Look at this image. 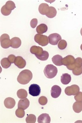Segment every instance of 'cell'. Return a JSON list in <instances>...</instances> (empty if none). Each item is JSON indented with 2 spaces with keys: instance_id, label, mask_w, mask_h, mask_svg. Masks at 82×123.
<instances>
[{
  "instance_id": "1",
  "label": "cell",
  "mask_w": 82,
  "mask_h": 123,
  "mask_svg": "<svg viewBox=\"0 0 82 123\" xmlns=\"http://www.w3.org/2000/svg\"><path fill=\"white\" fill-rule=\"evenodd\" d=\"M32 73L29 70H24L20 72L18 75L17 80L20 84H26L32 79Z\"/></svg>"
},
{
  "instance_id": "2",
  "label": "cell",
  "mask_w": 82,
  "mask_h": 123,
  "mask_svg": "<svg viewBox=\"0 0 82 123\" xmlns=\"http://www.w3.org/2000/svg\"><path fill=\"white\" fill-rule=\"evenodd\" d=\"M44 73L46 78L52 79L55 77L57 74L58 70L57 68L53 64H48L44 69Z\"/></svg>"
},
{
  "instance_id": "3",
  "label": "cell",
  "mask_w": 82,
  "mask_h": 123,
  "mask_svg": "<svg viewBox=\"0 0 82 123\" xmlns=\"http://www.w3.org/2000/svg\"><path fill=\"white\" fill-rule=\"evenodd\" d=\"M0 45L3 48H9L12 45V41L10 39L9 35L6 34H2L0 37Z\"/></svg>"
},
{
  "instance_id": "4",
  "label": "cell",
  "mask_w": 82,
  "mask_h": 123,
  "mask_svg": "<svg viewBox=\"0 0 82 123\" xmlns=\"http://www.w3.org/2000/svg\"><path fill=\"white\" fill-rule=\"evenodd\" d=\"M34 41L41 46L47 45L49 43L48 37L43 34H36L34 36Z\"/></svg>"
},
{
  "instance_id": "5",
  "label": "cell",
  "mask_w": 82,
  "mask_h": 123,
  "mask_svg": "<svg viewBox=\"0 0 82 123\" xmlns=\"http://www.w3.org/2000/svg\"><path fill=\"white\" fill-rule=\"evenodd\" d=\"M80 87L75 84H73L70 86L66 87L65 90V92L67 95L75 96L80 92Z\"/></svg>"
},
{
  "instance_id": "6",
  "label": "cell",
  "mask_w": 82,
  "mask_h": 123,
  "mask_svg": "<svg viewBox=\"0 0 82 123\" xmlns=\"http://www.w3.org/2000/svg\"><path fill=\"white\" fill-rule=\"evenodd\" d=\"M29 93L33 97H37L41 93V88L39 85L32 84L30 85L29 89Z\"/></svg>"
},
{
  "instance_id": "7",
  "label": "cell",
  "mask_w": 82,
  "mask_h": 123,
  "mask_svg": "<svg viewBox=\"0 0 82 123\" xmlns=\"http://www.w3.org/2000/svg\"><path fill=\"white\" fill-rule=\"evenodd\" d=\"M49 43L53 45H55L58 44V42L62 40L61 36L57 33H53L51 34L48 37Z\"/></svg>"
},
{
  "instance_id": "8",
  "label": "cell",
  "mask_w": 82,
  "mask_h": 123,
  "mask_svg": "<svg viewBox=\"0 0 82 123\" xmlns=\"http://www.w3.org/2000/svg\"><path fill=\"white\" fill-rule=\"evenodd\" d=\"M62 89L61 87L58 85H54L52 87L51 91V96L53 98H58L61 93Z\"/></svg>"
},
{
  "instance_id": "9",
  "label": "cell",
  "mask_w": 82,
  "mask_h": 123,
  "mask_svg": "<svg viewBox=\"0 0 82 123\" xmlns=\"http://www.w3.org/2000/svg\"><path fill=\"white\" fill-rule=\"evenodd\" d=\"M82 66V58L81 57H77L75 59V62L73 64L66 66V68L69 70L73 71L76 68H80Z\"/></svg>"
},
{
  "instance_id": "10",
  "label": "cell",
  "mask_w": 82,
  "mask_h": 123,
  "mask_svg": "<svg viewBox=\"0 0 82 123\" xmlns=\"http://www.w3.org/2000/svg\"><path fill=\"white\" fill-rule=\"evenodd\" d=\"M75 62V58L72 55H69L66 56V57L62 58V63L64 66H68L70 65Z\"/></svg>"
},
{
  "instance_id": "11",
  "label": "cell",
  "mask_w": 82,
  "mask_h": 123,
  "mask_svg": "<svg viewBox=\"0 0 82 123\" xmlns=\"http://www.w3.org/2000/svg\"><path fill=\"white\" fill-rule=\"evenodd\" d=\"M14 64L19 68L22 69L25 67L26 62L25 60L23 59V57L20 56H17L16 57Z\"/></svg>"
},
{
  "instance_id": "12",
  "label": "cell",
  "mask_w": 82,
  "mask_h": 123,
  "mask_svg": "<svg viewBox=\"0 0 82 123\" xmlns=\"http://www.w3.org/2000/svg\"><path fill=\"white\" fill-rule=\"evenodd\" d=\"M16 102L14 98H7L5 99L4 101V105L7 108L12 109L14 107Z\"/></svg>"
},
{
  "instance_id": "13",
  "label": "cell",
  "mask_w": 82,
  "mask_h": 123,
  "mask_svg": "<svg viewBox=\"0 0 82 123\" xmlns=\"http://www.w3.org/2000/svg\"><path fill=\"white\" fill-rule=\"evenodd\" d=\"M29 105V100L27 98H25L21 99L18 101V107L19 108L25 110L28 108Z\"/></svg>"
},
{
  "instance_id": "14",
  "label": "cell",
  "mask_w": 82,
  "mask_h": 123,
  "mask_svg": "<svg viewBox=\"0 0 82 123\" xmlns=\"http://www.w3.org/2000/svg\"><path fill=\"white\" fill-rule=\"evenodd\" d=\"M51 118L47 114H41L38 118V122L39 123H50Z\"/></svg>"
},
{
  "instance_id": "15",
  "label": "cell",
  "mask_w": 82,
  "mask_h": 123,
  "mask_svg": "<svg viewBox=\"0 0 82 123\" xmlns=\"http://www.w3.org/2000/svg\"><path fill=\"white\" fill-rule=\"evenodd\" d=\"M49 6L46 3H42L40 5L39 7V13L42 15H46L49 10Z\"/></svg>"
},
{
  "instance_id": "16",
  "label": "cell",
  "mask_w": 82,
  "mask_h": 123,
  "mask_svg": "<svg viewBox=\"0 0 82 123\" xmlns=\"http://www.w3.org/2000/svg\"><path fill=\"white\" fill-rule=\"evenodd\" d=\"M43 51V48L39 46H33L30 48V52L35 55H41Z\"/></svg>"
},
{
  "instance_id": "17",
  "label": "cell",
  "mask_w": 82,
  "mask_h": 123,
  "mask_svg": "<svg viewBox=\"0 0 82 123\" xmlns=\"http://www.w3.org/2000/svg\"><path fill=\"white\" fill-rule=\"evenodd\" d=\"M12 48H18L20 47L21 44V41L20 39L18 37H14L11 39Z\"/></svg>"
},
{
  "instance_id": "18",
  "label": "cell",
  "mask_w": 82,
  "mask_h": 123,
  "mask_svg": "<svg viewBox=\"0 0 82 123\" xmlns=\"http://www.w3.org/2000/svg\"><path fill=\"white\" fill-rule=\"evenodd\" d=\"M71 80V77L70 74L67 73L62 74L61 77V81L62 84L66 85L70 82Z\"/></svg>"
},
{
  "instance_id": "19",
  "label": "cell",
  "mask_w": 82,
  "mask_h": 123,
  "mask_svg": "<svg viewBox=\"0 0 82 123\" xmlns=\"http://www.w3.org/2000/svg\"><path fill=\"white\" fill-rule=\"evenodd\" d=\"M62 58H63L61 56L58 55H55L52 58V62L53 64H55V65L58 66H62L63 65L62 63Z\"/></svg>"
},
{
  "instance_id": "20",
  "label": "cell",
  "mask_w": 82,
  "mask_h": 123,
  "mask_svg": "<svg viewBox=\"0 0 82 123\" xmlns=\"http://www.w3.org/2000/svg\"><path fill=\"white\" fill-rule=\"evenodd\" d=\"M48 31L47 26L44 24H41L36 27V31L39 34H42Z\"/></svg>"
},
{
  "instance_id": "21",
  "label": "cell",
  "mask_w": 82,
  "mask_h": 123,
  "mask_svg": "<svg viewBox=\"0 0 82 123\" xmlns=\"http://www.w3.org/2000/svg\"><path fill=\"white\" fill-rule=\"evenodd\" d=\"M73 111L76 113H79L82 111V102L76 101L73 104Z\"/></svg>"
},
{
  "instance_id": "22",
  "label": "cell",
  "mask_w": 82,
  "mask_h": 123,
  "mask_svg": "<svg viewBox=\"0 0 82 123\" xmlns=\"http://www.w3.org/2000/svg\"><path fill=\"white\" fill-rule=\"evenodd\" d=\"M56 14L57 11L55 7H50L49 12L46 14V16L48 18H52L55 17L56 15Z\"/></svg>"
},
{
  "instance_id": "23",
  "label": "cell",
  "mask_w": 82,
  "mask_h": 123,
  "mask_svg": "<svg viewBox=\"0 0 82 123\" xmlns=\"http://www.w3.org/2000/svg\"><path fill=\"white\" fill-rule=\"evenodd\" d=\"M11 63L9 61L8 58H4L0 61L1 65L4 68L7 69L9 68L11 65Z\"/></svg>"
},
{
  "instance_id": "24",
  "label": "cell",
  "mask_w": 82,
  "mask_h": 123,
  "mask_svg": "<svg viewBox=\"0 0 82 123\" xmlns=\"http://www.w3.org/2000/svg\"><path fill=\"white\" fill-rule=\"evenodd\" d=\"M17 94L18 98L20 99H25L26 98L27 96V92L24 89L18 90L17 91Z\"/></svg>"
},
{
  "instance_id": "25",
  "label": "cell",
  "mask_w": 82,
  "mask_h": 123,
  "mask_svg": "<svg viewBox=\"0 0 82 123\" xmlns=\"http://www.w3.org/2000/svg\"><path fill=\"white\" fill-rule=\"evenodd\" d=\"M35 56L38 59L42 61H46L48 59L49 57V54L47 51L44 50L42 55H35Z\"/></svg>"
},
{
  "instance_id": "26",
  "label": "cell",
  "mask_w": 82,
  "mask_h": 123,
  "mask_svg": "<svg viewBox=\"0 0 82 123\" xmlns=\"http://www.w3.org/2000/svg\"><path fill=\"white\" fill-rule=\"evenodd\" d=\"M36 121V116L34 114H28L26 118V122L27 123H35Z\"/></svg>"
},
{
  "instance_id": "27",
  "label": "cell",
  "mask_w": 82,
  "mask_h": 123,
  "mask_svg": "<svg viewBox=\"0 0 82 123\" xmlns=\"http://www.w3.org/2000/svg\"><path fill=\"white\" fill-rule=\"evenodd\" d=\"M12 11L11 10L7 9V7H6L5 5H4L1 9V14L5 16H8L10 15L12 13Z\"/></svg>"
},
{
  "instance_id": "28",
  "label": "cell",
  "mask_w": 82,
  "mask_h": 123,
  "mask_svg": "<svg viewBox=\"0 0 82 123\" xmlns=\"http://www.w3.org/2000/svg\"><path fill=\"white\" fill-rule=\"evenodd\" d=\"M15 114L16 116L19 118H22L25 115V111H24V110L18 108V109L16 110Z\"/></svg>"
},
{
  "instance_id": "29",
  "label": "cell",
  "mask_w": 82,
  "mask_h": 123,
  "mask_svg": "<svg viewBox=\"0 0 82 123\" xmlns=\"http://www.w3.org/2000/svg\"><path fill=\"white\" fill-rule=\"evenodd\" d=\"M5 5L7 9L10 10L11 11L13 10L16 7L14 3L12 0L7 1Z\"/></svg>"
},
{
  "instance_id": "30",
  "label": "cell",
  "mask_w": 82,
  "mask_h": 123,
  "mask_svg": "<svg viewBox=\"0 0 82 123\" xmlns=\"http://www.w3.org/2000/svg\"><path fill=\"white\" fill-rule=\"evenodd\" d=\"M67 45V42L65 40H61L59 42L58 44V48H59V49L64 50L65 48H66Z\"/></svg>"
},
{
  "instance_id": "31",
  "label": "cell",
  "mask_w": 82,
  "mask_h": 123,
  "mask_svg": "<svg viewBox=\"0 0 82 123\" xmlns=\"http://www.w3.org/2000/svg\"><path fill=\"white\" fill-rule=\"evenodd\" d=\"M39 102L41 105H46L48 102V99L46 97L41 96L39 99Z\"/></svg>"
},
{
  "instance_id": "32",
  "label": "cell",
  "mask_w": 82,
  "mask_h": 123,
  "mask_svg": "<svg viewBox=\"0 0 82 123\" xmlns=\"http://www.w3.org/2000/svg\"><path fill=\"white\" fill-rule=\"evenodd\" d=\"M73 74L75 76L80 75L82 74V66L80 68H76L73 70Z\"/></svg>"
},
{
  "instance_id": "33",
  "label": "cell",
  "mask_w": 82,
  "mask_h": 123,
  "mask_svg": "<svg viewBox=\"0 0 82 123\" xmlns=\"http://www.w3.org/2000/svg\"><path fill=\"white\" fill-rule=\"evenodd\" d=\"M74 99L77 101L82 102V92H79L77 94H76L75 97H74Z\"/></svg>"
},
{
  "instance_id": "34",
  "label": "cell",
  "mask_w": 82,
  "mask_h": 123,
  "mask_svg": "<svg viewBox=\"0 0 82 123\" xmlns=\"http://www.w3.org/2000/svg\"><path fill=\"white\" fill-rule=\"evenodd\" d=\"M37 24H38V20L36 18L32 19L30 22V25L31 27L33 28H34L35 27H36Z\"/></svg>"
},
{
  "instance_id": "35",
  "label": "cell",
  "mask_w": 82,
  "mask_h": 123,
  "mask_svg": "<svg viewBox=\"0 0 82 123\" xmlns=\"http://www.w3.org/2000/svg\"><path fill=\"white\" fill-rule=\"evenodd\" d=\"M16 57L14 55H11L8 56L7 58L11 63H14L15 60L16 59Z\"/></svg>"
},
{
  "instance_id": "36",
  "label": "cell",
  "mask_w": 82,
  "mask_h": 123,
  "mask_svg": "<svg viewBox=\"0 0 82 123\" xmlns=\"http://www.w3.org/2000/svg\"><path fill=\"white\" fill-rule=\"evenodd\" d=\"M80 34H81V35H82V28H81V30H80Z\"/></svg>"
},
{
  "instance_id": "37",
  "label": "cell",
  "mask_w": 82,
  "mask_h": 123,
  "mask_svg": "<svg viewBox=\"0 0 82 123\" xmlns=\"http://www.w3.org/2000/svg\"><path fill=\"white\" fill-rule=\"evenodd\" d=\"M80 48H81V50H82V44H81V46H80Z\"/></svg>"
}]
</instances>
